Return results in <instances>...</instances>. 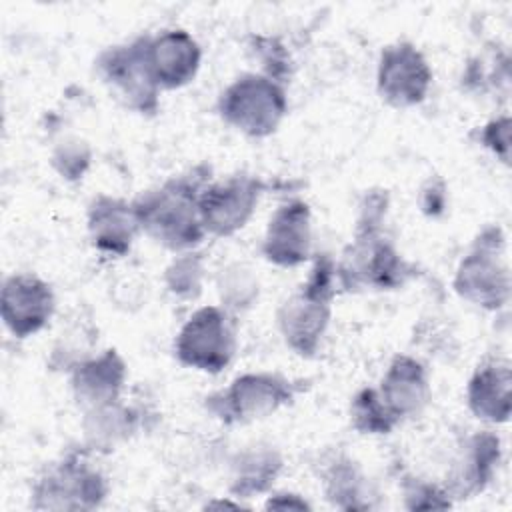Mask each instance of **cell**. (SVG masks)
Listing matches in <instances>:
<instances>
[{
	"label": "cell",
	"mask_w": 512,
	"mask_h": 512,
	"mask_svg": "<svg viewBox=\"0 0 512 512\" xmlns=\"http://www.w3.org/2000/svg\"><path fill=\"white\" fill-rule=\"evenodd\" d=\"M210 182V166L198 164L170 176L132 200L140 232L172 252L194 250L208 236L200 218L198 198Z\"/></svg>",
	"instance_id": "cell-1"
},
{
	"label": "cell",
	"mask_w": 512,
	"mask_h": 512,
	"mask_svg": "<svg viewBox=\"0 0 512 512\" xmlns=\"http://www.w3.org/2000/svg\"><path fill=\"white\" fill-rule=\"evenodd\" d=\"M338 292L334 258L326 252L316 254L308 278L276 310V328L294 354L302 358L318 354Z\"/></svg>",
	"instance_id": "cell-2"
},
{
	"label": "cell",
	"mask_w": 512,
	"mask_h": 512,
	"mask_svg": "<svg viewBox=\"0 0 512 512\" xmlns=\"http://www.w3.org/2000/svg\"><path fill=\"white\" fill-rule=\"evenodd\" d=\"M382 228L384 222L356 220L352 242L336 262L342 292L396 290L416 276V266L402 258Z\"/></svg>",
	"instance_id": "cell-3"
},
{
	"label": "cell",
	"mask_w": 512,
	"mask_h": 512,
	"mask_svg": "<svg viewBox=\"0 0 512 512\" xmlns=\"http://www.w3.org/2000/svg\"><path fill=\"white\" fill-rule=\"evenodd\" d=\"M88 448L68 450L50 462L34 480L30 506L34 510L84 512L100 508L110 492L102 470L90 462Z\"/></svg>",
	"instance_id": "cell-4"
},
{
	"label": "cell",
	"mask_w": 512,
	"mask_h": 512,
	"mask_svg": "<svg viewBox=\"0 0 512 512\" xmlns=\"http://www.w3.org/2000/svg\"><path fill=\"white\" fill-rule=\"evenodd\" d=\"M452 288L462 300L488 312L508 304L512 278L506 236L498 224H488L474 236L468 252L458 262Z\"/></svg>",
	"instance_id": "cell-5"
},
{
	"label": "cell",
	"mask_w": 512,
	"mask_h": 512,
	"mask_svg": "<svg viewBox=\"0 0 512 512\" xmlns=\"http://www.w3.org/2000/svg\"><path fill=\"white\" fill-rule=\"evenodd\" d=\"M216 112L244 136L268 138L288 114V94L282 82L262 72H244L220 92Z\"/></svg>",
	"instance_id": "cell-6"
},
{
	"label": "cell",
	"mask_w": 512,
	"mask_h": 512,
	"mask_svg": "<svg viewBox=\"0 0 512 512\" xmlns=\"http://www.w3.org/2000/svg\"><path fill=\"white\" fill-rule=\"evenodd\" d=\"M148 34L112 44L94 58V72L108 92L128 110L140 116L160 112V88L150 72L146 54Z\"/></svg>",
	"instance_id": "cell-7"
},
{
	"label": "cell",
	"mask_w": 512,
	"mask_h": 512,
	"mask_svg": "<svg viewBox=\"0 0 512 512\" xmlns=\"http://www.w3.org/2000/svg\"><path fill=\"white\" fill-rule=\"evenodd\" d=\"M300 386L278 372H244L204 398L206 410L226 426L262 420L294 402Z\"/></svg>",
	"instance_id": "cell-8"
},
{
	"label": "cell",
	"mask_w": 512,
	"mask_h": 512,
	"mask_svg": "<svg viewBox=\"0 0 512 512\" xmlns=\"http://www.w3.org/2000/svg\"><path fill=\"white\" fill-rule=\"evenodd\" d=\"M236 326L232 314L216 304L190 314L174 338L176 360L192 370L220 374L236 354Z\"/></svg>",
	"instance_id": "cell-9"
},
{
	"label": "cell",
	"mask_w": 512,
	"mask_h": 512,
	"mask_svg": "<svg viewBox=\"0 0 512 512\" xmlns=\"http://www.w3.org/2000/svg\"><path fill=\"white\" fill-rule=\"evenodd\" d=\"M270 188V182L246 172L208 182L198 198L200 218L206 234L228 238L240 232L254 216L260 198Z\"/></svg>",
	"instance_id": "cell-10"
},
{
	"label": "cell",
	"mask_w": 512,
	"mask_h": 512,
	"mask_svg": "<svg viewBox=\"0 0 512 512\" xmlns=\"http://www.w3.org/2000/svg\"><path fill=\"white\" fill-rule=\"evenodd\" d=\"M434 80L424 52L410 40H396L380 50L376 92L392 108L404 110L426 100Z\"/></svg>",
	"instance_id": "cell-11"
},
{
	"label": "cell",
	"mask_w": 512,
	"mask_h": 512,
	"mask_svg": "<svg viewBox=\"0 0 512 512\" xmlns=\"http://www.w3.org/2000/svg\"><path fill=\"white\" fill-rule=\"evenodd\" d=\"M56 312L52 286L32 272H18L4 280L0 292V316L6 330L24 340L48 326Z\"/></svg>",
	"instance_id": "cell-12"
},
{
	"label": "cell",
	"mask_w": 512,
	"mask_h": 512,
	"mask_svg": "<svg viewBox=\"0 0 512 512\" xmlns=\"http://www.w3.org/2000/svg\"><path fill=\"white\" fill-rule=\"evenodd\" d=\"M262 256L280 268H296L312 256V210L308 202L292 198L280 204L268 220Z\"/></svg>",
	"instance_id": "cell-13"
},
{
	"label": "cell",
	"mask_w": 512,
	"mask_h": 512,
	"mask_svg": "<svg viewBox=\"0 0 512 512\" xmlns=\"http://www.w3.org/2000/svg\"><path fill=\"white\" fill-rule=\"evenodd\" d=\"M502 460L500 436L492 430L468 434L448 468L444 490L452 500L472 498L488 488Z\"/></svg>",
	"instance_id": "cell-14"
},
{
	"label": "cell",
	"mask_w": 512,
	"mask_h": 512,
	"mask_svg": "<svg viewBox=\"0 0 512 512\" xmlns=\"http://www.w3.org/2000/svg\"><path fill=\"white\" fill-rule=\"evenodd\" d=\"M146 54L160 90H178L190 84L202 64V48L184 28H164L148 34Z\"/></svg>",
	"instance_id": "cell-15"
},
{
	"label": "cell",
	"mask_w": 512,
	"mask_h": 512,
	"mask_svg": "<svg viewBox=\"0 0 512 512\" xmlns=\"http://www.w3.org/2000/svg\"><path fill=\"white\" fill-rule=\"evenodd\" d=\"M86 230L90 244L98 252L122 258L140 234V224L132 202L110 194H96L86 206Z\"/></svg>",
	"instance_id": "cell-16"
},
{
	"label": "cell",
	"mask_w": 512,
	"mask_h": 512,
	"mask_svg": "<svg viewBox=\"0 0 512 512\" xmlns=\"http://www.w3.org/2000/svg\"><path fill=\"white\" fill-rule=\"evenodd\" d=\"M68 376L72 398L86 412L122 398L128 366L116 348H106L82 360Z\"/></svg>",
	"instance_id": "cell-17"
},
{
	"label": "cell",
	"mask_w": 512,
	"mask_h": 512,
	"mask_svg": "<svg viewBox=\"0 0 512 512\" xmlns=\"http://www.w3.org/2000/svg\"><path fill=\"white\" fill-rule=\"evenodd\" d=\"M376 390L400 424L420 416L432 398L428 370L410 354H396L390 360Z\"/></svg>",
	"instance_id": "cell-18"
},
{
	"label": "cell",
	"mask_w": 512,
	"mask_h": 512,
	"mask_svg": "<svg viewBox=\"0 0 512 512\" xmlns=\"http://www.w3.org/2000/svg\"><path fill=\"white\" fill-rule=\"evenodd\" d=\"M466 404L486 424H506L512 412V366L508 358L482 360L466 386Z\"/></svg>",
	"instance_id": "cell-19"
},
{
	"label": "cell",
	"mask_w": 512,
	"mask_h": 512,
	"mask_svg": "<svg viewBox=\"0 0 512 512\" xmlns=\"http://www.w3.org/2000/svg\"><path fill=\"white\" fill-rule=\"evenodd\" d=\"M84 446L90 452H110L128 442L146 424V410L126 404L122 398L82 412Z\"/></svg>",
	"instance_id": "cell-20"
},
{
	"label": "cell",
	"mask_w": 512,
	"mask_h": 512,
	"mask_svg": "<svg viewBox=\"0 0 512 512\" xmlns=\"http://www.w3.org/2000/svg\"><path fill=\"white\" fill-rule=\"evenodd\" d=\"M282 454L270 444H252L238 450L230 460L232 498H252L268 492L282 472Z\"/></svg>",
	"instance_id": "cell-21"
},
{
	"label": "cell",
	"mask_w": 512,
	"mask_h": 512,
	"mask_svg": "<svg viewBox=\"0 0 512 512\" xmlns=\"http://www.w3.org/2000/svg\"><path fill=\"white\" fill-rule=\"evenodd\" d=\"M320 482L326 500L340 510H370L372 490L366 476L362 474L358 462L348 454H330L320 472Z\"/></svg>",
	"instance_id": "cell-22"
},
{
	"label": "cell",
	"mask_w": 512,
	"mask_h": 512,
	"mask_svg": "<svg viewBox=\"0 0 512 512\" xmlns=\"http://www.w3.org/2000/svg\"><path fill=\"white\" fill-rule=\"evenodd\" d=\"M96 340H98V330L94 328L90 318H84L82 314L70 318L58 332L54 346L50 350V358H48L50 370L72 372L82 360L94 354Z\"/></svg>",
	"instance_id": "cell-23"
},
{
	"label": "cell",
	"mask_w": 512,
	"mask_h": 512,
	"mask_svg": "<svg viewBox=\"0 0 512 512\" xmlns=\"http://www.w3.org/2000/svg\"><path fill=\"white\" fill-rule=\"evenodd\" d=\"M220 306L230 314L244 312L254 306L260 294V284L254 270L244 262H230L216 278Z\"/></svg>",
	"instance_id": "cell-24"
},
{
	"label": "cell",
	"mask_w": 512,
	"mask_h": 512,
	"mask_svg": "<svg viewBox=\"0 0 512 512\" xmlns=\"http://www.w3.org/2000/svg\"><path fill=\"white\" fill-rule=\"evenodd\" d=\"M350 424L358 434L384 436L390 434L400 422L386 408L378 390L364 386L350 400Z\"/></svg>",
	"instance_id": "cell-25"
},
{
	"label": "cell",
	"mask_w": 512,
	"mask_h": 512,
	"mask_svg": "<svg viewBox=\"0 0 512 512\" xmlns=\"http://www.w3.org/2000/svg\"><path fill=\"white\" fill-rule=\"evenodd\" d=\"M206 276L204 254L196 250L178 252L164 268L166 290L180 300H196L202 294Z\"/></svg>",
	"instance_id": "cell-26"
},
{
	"label": "cell",
	"mask_w": 512,
	"mask_h": 512,
	"mask_svg": "<svg viewBox=\"0 0 512 512\" xmlns=\"http://www.w3.org/2000/svg\"><path fill=\"white\" fill-rule=\"evenodd\" d=\"M50 164L62 180L78 182L92 164V148L78 136H66L54 144Z\"/></svg>",
	"instance_id": "cell-27"
},
{
	"label": "cell",
	"mask_w": 512,
	"mask_h": 512,
	"mask_svg": "<svg viewBox=\"0 0 512 512\" xmlns=\"http://www.w3.org/2000/svg\"><path fill=\"white\" fill-rule=\"evenodd\" d=\"M402 494L404 506L408 510H442L452 506V498L448 496L444 486H438L424 478L406 476L402 480Z\"/></svg>",
	"instance_id": "cell-28"
},
{
	"label": "cell",
	"mask_w": 512,
	"mask_h": 512,
	"mask_svg": "<svg viewBox=\"0 0 512 512\" xmlns=\"http://www.w3.org/2000/svg\"><path fill=\"white\" fill-rule=\"evenodd\" d=\"M252 50L262 62V74L286 84L292 74V60L286 46L272 36L252 38Z\"/></svg>",
	"instance_id": "cell-29"
},
{
	"label": "cell",
	"mask_w": 512,
	"mask_h": 512,
	"mask_svg": "<svg viewBox=\"0 0 512 512\" xmlns=\"http://www.w3.org/2000/svg\"><path fill=\"white\" fill-rule=\"evenodd\" d=\"M478 142L502 164L510 162V116L508 112L490 118L478 128Z\"/></svg>",
	"instance_id": "cell-30"
},
{
	"label": "cell",
	"mask_w": 512,
	"mask_h": 512,
	"mask_svg": "<svg viewBox=\"0 0 512 512\" xmlns=\"http://www.w3.org/2000/svg\"><path fill=\"white\" fill-rule=\"evenodd\" d=\"M446 208V184L440 178H430L420 190V210L426 216H440Z\"/></svg>",
	"instance_id": "cell-31"
},
{
	"label": "cell",
	"mask_w": 512,
	"mask_h": 512,
	"mask_svg": "<svg viewBox=\"0 0 512 512\" xmlns=\"http://www.w3.org/2000/svg\"><path fill=\"white\" fill-rule=\"evenodd\" d=\"M266 510H298V512H304V510H312L310 502L296 494V492H276V494H270L266 504H264Z\"/></svg>",
	"instance_id": "cell-32"
},
{
	"label": "cell",
	"mask_w": 512,
	"mask_h": 512,
	"mask_svg": "<svg viewBox=\"0 0 512 512\" xmlns=\"http://www.w3.org/2000/svg\"><path fill=\"white\" fill-rule=\"evenodd\" d=\"M206 508H234V510H240L244 508L240 502H230V500H212L206 504Z\"/></svg>",
	"instance_id": "cell-33"
}]
</instances>
